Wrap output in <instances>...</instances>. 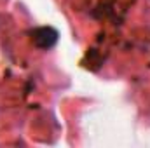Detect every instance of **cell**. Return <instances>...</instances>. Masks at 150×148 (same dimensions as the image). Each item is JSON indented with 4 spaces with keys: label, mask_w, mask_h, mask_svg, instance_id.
<instances>
[{
    "label": "cell",
    "mask_w": 150,
    "mask_h": 148,
    "mask_svg": "<svg viewBox=\"0 0 150 148\" xmlns=\"http://www.w3.org/2000/svg\"><path fill=\"white\" fill-rule=\"evenodd\" d=\"M33 40H35V44H37L38 47H42V49H49V47H52L54 44H56V40H58V33H56V30H52V28H38L37 32L33 33Z\"/></svg>",
    "instance_id": "cell-1"
}]
</instances>
